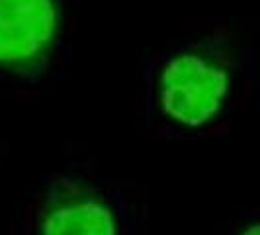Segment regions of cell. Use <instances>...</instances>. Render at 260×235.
Masks as SVG:
<instances>
[{
    "label": "cell",
    "mask_w": 260,
    "mask_h": 235,
    "mask_svg": "<svg viewBox=\"0 0 260 235\" xmlns=\"http://www.w3.org/2000/svg\"><path fill=\"white\" fill-rule=\"evenodd\" d=\"M231 71L221 53L196 49L172 57L158 77V100L165 116L182 126H204L221 112Z\"/></svg>",
    "instance_id": "1"
},
{
    "label": "cell",
    "mask_w": 260,
    "mask_h": 235,
    "mask_svg": "<svg viewBox=\"0 0 260 235\" xmlns=\"http://www.w3.org/2000/svg\"><path fill=\"white\" fill-rule=\"evenodd\" d=\"M61 27V0H0V67L22 77L43 71Z\"/></svg>",
    "instance_id": "2"
},
{
    "label": "cell",
    "mask_w": 260,
    "mask_h": 235,
    "mask_svg": "<svg viewBox=\"0 0 260 235\" xmlns=\"http://www.w3.org/2000/svg\"><path fill=\"white\" fill-rule=\"evenodd\" d=\"M38 235H121L116 208L88 184L57 179L41 200Z\"/></svg>",
    "instance_id": "3"
},
{
    "label": "cell",
    "mask_w": 260,
    "mask_h": 235,
    "mask_svg": "<svg viewBox=\"0 0 260 235\" xmlns=\"http://www.w3.org/2000/svg\"><path fill=\"white\" fill-rule=\"evenodd\" d=\"M235 235H260V220H254V222L243 225Z\"/></svg>",
    "instance_id": "4"
}]
</instances>
